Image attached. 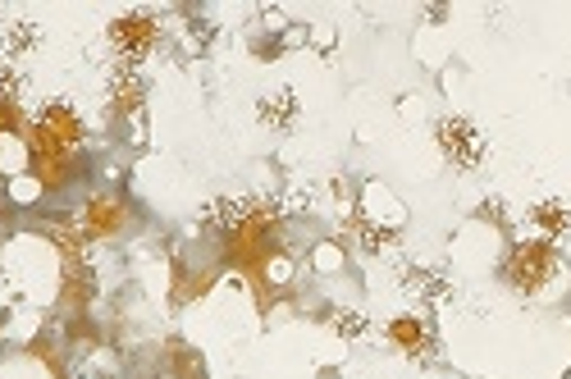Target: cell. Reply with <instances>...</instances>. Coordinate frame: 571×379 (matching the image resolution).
Instances as JSON below:
<instances>
[{
	"label": "cell",
	"mask_w": 571,
	"mask_h": 379,
	"mask_svg": "<svg viewBox=\"0 0 571 379\" xmlns=\"http://www.w3.org/2000/svg\"><path fill=\"white\" fill-rule=\"evenodd\" d=\"M562 280V256L544 238H530V243H517L508 256V284L521 297H544L553 284Z\"/></svg>",
	"instance_id": "obj_1"
},
{
	"label": "cell",
	"mask_w": 571,
	"mask_h": 379,
	"mask_svg": "<svg viewBox=\"0 0 571 379\" xmlns=\"http://www.w3.org/2000/svg\"><path fill=\"white\" fill-rule=\"evenodd\" d=\"M440 151L453 169H480L485 156H489V143H485V133L476 119H466V115H448L440 119Z\"/></svg>",
	"instance_id": "obj_2"
},
{
	"label": "cell",
	"mask_w": 571,
	"mask_h": 379,
	"mask_svg": "<svg viewBox=\"0 0 571 379\" xmlns=\"http://www.w3.org/2000/svg\"><path fill=\"white\" fill-rule=\"evenodd\" d=\"M156 38H160V23H156L151 10H128V14H119V19L110 23V46L119 51L124 64L142 60V55L156 46Z\"/></svg>",
	"instance_id": "obj_3"
},
{
	"label": "cell",
	"mask_w": 571,
	"mask_h": 379,
	"mask_svg": "<svg viewBox=\"0 0 571 379\" xmlns=\"http://www.w3.org/2000/svg\"><path fill=\"white\" fill-rule=\"evenodd\" d=\"M526 220L535 224V233L544 238V243H553V238H562L567 229H571V201H562V197H540L526 211Z\"/></svg>",
	"instance_id": "obj_4"
},
{
	"label": "cell",
	"mask_w": 571,
	"mask_h": 379,
	"mask_svg": "<svg viewBox=\"0 0 571 379\" xmlns=\"http://www.w3.org/2000/svg\"><path fill=\"white\" fill-rule=\"evenodd\" d=\"M38 124H42V133L51 137V143H78L83 137V119H78V110L70 106V101H46Z\"/></svg>",
	"instance_id": "obj_5"
},
{
	"label": "cell",
	"mask_w": 571,
	"mask_h": 379,
	"mask_svg": "<svg viewBox=\"0 0 571 379\" xmlns=\"http://www.w3.org/2000/svg\"><path fill=\"white\" fill-rule=\"evenodd\" d=\"M142 96H147L142 74L133 64H119L115 78H110V106H115V115H133V110L142 106Z\"/></svg>",
	"instance_id": "obj_6"
},
{
	"label": "cell",
	"mask_w": 571,
	"mask_h": 379,
	"mask_svg": "<svg viewBox=\"0 0 571 379\" xmlns=\"http://www.w3.org/2000/svg\"><path fill=\"white\" fill-rule=\"evenodd\" d=\"M389 338H393L412 361H425V357H430V334H425V325H421L416 316H398V320L389 325Z\"/></svg>",
	"instance_id": "obj_7"
},
{
	"label": "cell",
	"mask_w": 571,
	"mask_h": 379,
	"mask_svg": "<svg viewBox=\"0 0 571 379\" xmlns=\"http://www.w3.org/2000/svg\"><path fill=\"white\" fill-rule=\"evenodd\" d=\"M297 115H302V101H297L293 87H279V96L261 101V124L265 128H288V124H297Z\"/></svg>",
	"instance_id": "obj_8"
},
{
	"label": "cell",
	"mask_w": 571,
	"mask_h": 379,
	"mask_svg": "<svg viewBox=\"0 0 571 379\" xmlns=\"http://www.w3.org/2000/svg\"><path fill=\"white\" fill-rule=\"evenodd\" d=\"M352 229H357V243L371 252V256H384V252H393L398 248V238H393V229H384V224H371V220H352Z\"/></svg>",
	"instance_id": "obj_9"
},
{
	"label": "cell",
	"mask_w": 571,
	"mask_h": 379,
	"mask_svg": "<svg viewBox=\"0 0 571 379\" xmlns=\"http://www.w3.org/2000/svg\"><path fill=\"white\" fill-rule=\"evenodd\" d=\"M38 23H10L6 28V38H0V51H6V60H19V55H28L32 46H38Z\"/></svg>",
	"instance_id": "obj_10"
},
{
	"label": "cell",
	"mask_w": 571,
	"mask_h": 379,
	"mask_svg": "<svg viewBox=\"0 0 571 379\" xmlns=\"http://www.w3.org/2000/svg\"><path fill=\"white\" fill-rule=\"evenodd\" d=\"M408 284H412V293H421L425 302H440V297H448V293H453L440 270H425V274H421L416 265H408Z\"/></svg>",
	"instance_id": "obj_11"
},
{
	"label": "cell",
	"mask_w": 571,
	"mask_h": 379,
	"mask_svg": "<svg viewBox=\"0 0 571 379\" xmlns=\"http://www.w3.org/2000/svg\"><path fill=\"white\" fill-rule=\"evenodd\" d=\"M334 325H339V334H343V338H352V334H366V316H361V312H357V316H339Z\"/></svg>",
	"instance_id": "obj_12"
}]
</instances>
